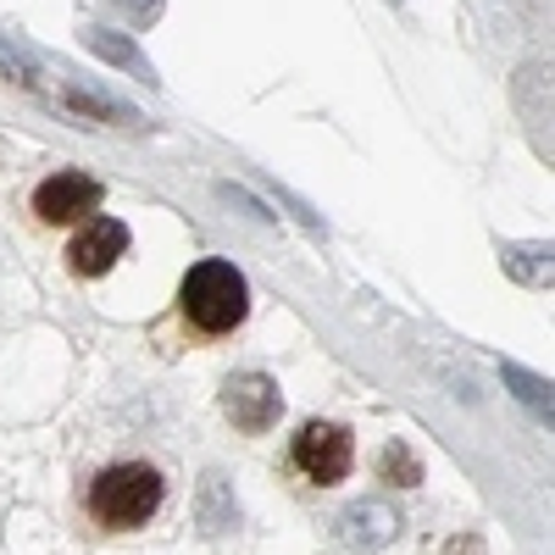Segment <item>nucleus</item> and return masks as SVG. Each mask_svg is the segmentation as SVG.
<instances>
[{
    "mask_svg": "<svg viewBox=\"0 0 555 555\" xmlns=\"http://www.w3.org/2000/svg\"><path fill=\"white\" fill-rule=\"evenodd\" d=\"M172 322L190 345H217L228 334H240L250 322V284L234 261H195L178 278V300H172Z\"/></svg>",
    "mask_w": 555,
    "mask_h": 555,
    "instance_id": "2",
    "label": "nucleus"
},
{
    "mask_svg": "<svg viewBox=\"0 0 555 555\" xmlns=\"http://www.w3.org/2000/svg\"><path fill=\"white\" fill-rule=\"evenodd\" d=\"M356 467V434L334 416H311L289 439V473L311 489H339Z\"/></svg>",
    "mask_w": 555,
    "mask_h": 555,
    "instance_id": "3",
    "label": "nucleus"
},
{
    "mask_svg": "<svg viewBox=\"0 0 555 555\" xmlns=\"http://www.w3.org/2000/svg\"><path fill=\"white\" fill-rule=\"evenodd\" d=\"M128 256V222L117 217H89L73 228V240L62 250V267L73 278H83V284H95V278H106L117 261Z\"/></svg>",
    "mask_w": 555,
    "mask_h": 555,
    "instance_id": "5",
    "label": "nucleus"
},
{
    "mask_svg": "<svg viewBox=\"0 0 555 555\" xmlns=\"http://www.w3.org/2000/svg\"><path fill=\"white\" fill-rule=\"evenodd\" d=\"M389 473H395L389 483H416V461H405V450H400V444L389 450Z\"/></svg>",
    "mask_w": 555,
    "mask_h": 555,
    "instance_id": "7",
    "label": "nucleus"
},
{
    "mask_svg": "<svg viewBox=\"0 0 555 555\" xmlns=\"http://www.w3.org/2000/svg\"><path fill=\"white\" fill-rule=\"evenodd\" d=\"M222 416L240 434H267L284 416V395H278V384L267 373H234L222 384Z\"/></svg>",
    "mask_w": 555,
    "mask_h": 555,
    "instance_id": "6",
    "label": "nucleus"
},
{
    "mask_svg": "<svg viewBox=\"0 0 555 555\" xmlns=\"http://www.w3.org/2000/svg\"><path fill=\"white\" fill-rule=\"evenodd\" d=\"M101 178L95 172H83V167H56V172H44L34 190H28V222L34 228H78L89 217H101Z\"/></svg>",
    "mask_w": 555,
    "mask_h": 555,
    "instance_id": "4",
    "label": "nucleus"
},
{
    "mask_svg": "<svg viewBox=\"0 0 555 555\" xmlns=\"http://www.w3.org/2000/svg\"><path fill=\"white\" fill-rule=\"evenodd\" d=\"M172 494V473L167 461L151 450H112L95 467L78 473V522L95 539H128L145 533Z\"/></svg>",
    "mask_w": 555,
    "mask_h": 555,
    "instance_id": "1",
    "label": "nucleus"
}]
</instances>
